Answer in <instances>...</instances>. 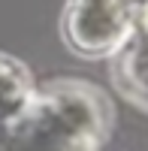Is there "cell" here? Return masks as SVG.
<instances>
[{
  "mask_svg": "<svg viewBox=\"0 0 148 151\" xmlns=\"http://www.w3.org/2000/svg\"><path fill=\"white\" fill-rule=\"evenodd\" d=\"M109 130V103L91 85L60 82L33 94L0 127V151H100Z\"/></svg>",
  "mask_w": 148,
  "mask_h": 151,
  "instance_id": "6da1fadb",
  "label": "cell"
},
{
  "mask_svg": "<svg viewBox=\"0 0 148 151\" xmlns=\"http://www.w3.org/2000/svg\"><path fill=\"white\" fill-rule=\"evenodd\" d=\"M133 12L130 0H67L64 36L85 58H112L136 30Z\"/></svg>",
  "mask_w": 148,
  "mask_h": 151,
  "instance_id": "7a4b0ae2",
  "label": "cell"
},
{
  "mask_svg": "<svg viewBox=\"0 0 148 151\" xmlns=\"http://www.w3.org/2000/svg\"><path fill=\"white\" fill-rule=\"evenodd\" d=\"M112 76L130 103L148 109V40L139 30H133V36L112 55Z\"/></svg>",
  "mask_w": 148,
  "mask_h": 151,
  "instance_id": "3957f363",
  "label": "cell"
},
{
  "mask_svg": "<svg viewBox=\"0 0 148 151\" xmlns=\"http://www.w3.org/2000/svg\"><path fill=\"white\" fill-rule=\"evenodd\" d=\"M30 97H33V85L27 70L18 60L0 55V127L9 124L15 115H21V109L30 103Z\"/></svg>",
  "mask_w": 148,
  "mask_h": 151,
  "instance_id": "277c9868",
  "label": "cell"
},
{
  "mask_svg": "<svg viewBox=\"0 0 148 151\" xmlns=\"http://www.w3.org/2000/svg\"><path fill=\"white\" fill-rule=\"evenodd\" d=\"M133 21H136V30L148 40V0H142V3L136 6V12H133Z\"/></svg>",
  "mask_w": 148,
  "mask_h": 151,
  "instance_id": "5b68a950",
  "label": "cell"
}]
</instances>
